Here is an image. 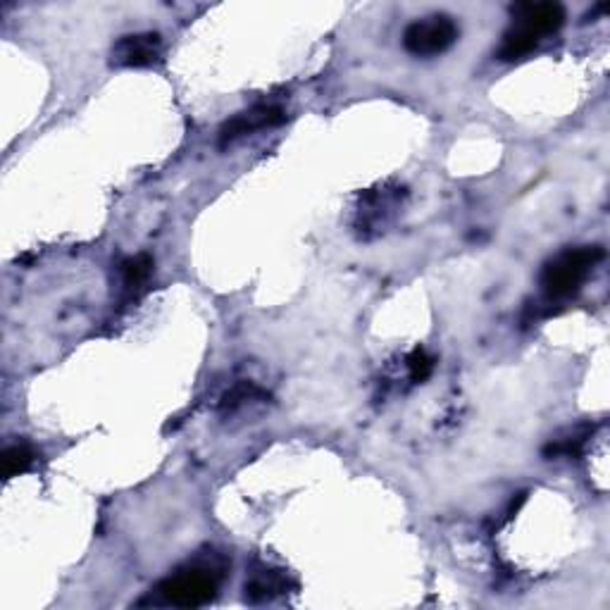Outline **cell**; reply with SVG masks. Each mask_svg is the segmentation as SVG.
Masks as SVG:
<instances>
[{
    "label": "cell",
    "instance_id": "3957f363",
    "mask_svg": "<svg viewBox=\"0 0 610 610\" xmlns=\"http://www.w3.org/2000/svg\"><path fill=\"white\" fill-rule=\"evenodd\" d=\"M217 592V580L213 572L208 570H184L179 575L165 580L158 587V594L163 596L165 603L179 606V608H194L203 606L213 599Z\"/></svg>",
    "mask_w": 610,
    "mask_h": 610
},
{
    "label": "cell",
    "instance_id": "277c9868",
    "mask_svg": "<svg viewBox=\"0 0 610 610\" xmlns=\"http://www.w3.org/2000/svg\"><path fill=\"white\" fill-rule=\"evenodd\" d=\"M513 12V27L525 32L532 39L541 41L546 34H553L565 22V10L558 3H520L510 8Z\"/></svg>",
    "mask_w": 610,
    "mask_h": 610
},
{
    "label": "cell",
    "instance_id": "7a4b0ae2",
    "mask_svg": "<svg viewBox=\"0 0 610 610\" xmlns=\"http://www.w3.org/2000/svg\"><path fill=\"white\" fill-rule=\"evenodd\" d=\"M458 39V27L453 17L448 15H430L418 20L403 32V46L408 53L418 58H432L448 51Z\"/></svg>",
    "mask_w": 610,
    "mask_h": 610
},
{
    "label": "cell",
    "instance_id": "ba28073f",
    "mask_svg": "<svg viewBox=\"0 0 610 610\" xmlns=\"http://www.w3.org/2000/svg\"><path fill=\"white\" fill-rule=\"evenodd\" d=\"M32 460H34V453L29 451V446H24V444L8 446L5 453H3V475H5V480L24 475V472L32 468Z\"/></svg>",
    "mask_w": 610,
    "mask_h": 610
},
{
    "label": "cell",
    "instance_id": "8992f818",
    "mask_svg": "<svg viewBox=\"0 0 610 610\" xmlns=\"http://www.w3.org/2000/svg\"><path fill=\"white\" fill-rule=\"evenodd\" d=\"M286 120V112L279 105H256L246 112L224 122V127L220 129V146H229L232 141L241 139V136L253 134L258 129L277 127Z\"/></svg>",
    "mask_w": 610,
    "mask_h": 610
},
{
    "label": "cell",
    "instance_id": "9c48e42d",
    "mask_svg": "<svg viewBox=\"0 0 610 610\" xmlns=\"http://www.w3.org/2000/svg\"><path fill=\"white\" fill-rule=\"evenodd\" d=\"M151 272H153V260L144 256V253L124 260V263H122L124 284L132 286V289H134V286H141L148 277H151Z\"/></svg>",
    "mask_w": 610,
    "mask_h": 610
},
{
    "label": "cell",
    "instance_id": "30bf717a",
    "mask_svg": "<svg viewBox=\"0 0 610 610\" xmlns=\"http://www.w3.org/2000/svg\"><path fill=\"white\" fill-rule=\"evenodd\" d=\"M408 370H410V379L418 384L425 382L434 370V358L425 351V348H415V351L408 356Z\"/></svg>",
    "mask_w": 610,
    "mask_h": 610
},
{
    "label": "cell",
    "instance_id": "52a82bcc",
    "mask_svg": "<svg viewBox=\"0 0 610 610\" xmlns=\"http://www.w3.org/2000/svg\"><path fill=\"white\" fill-rule=\"evenodd\" d=\"M284 587H286V582L279 572L263 570L246 584V596H251L253 601H265V599H272V596L282 594Z\"/></svg>",
    "mask_w": 610,
    "mask_h": 610
},
{
    "label": "cell",
    "instance_id": "6da1fadb",
    "mask_svg": "<svg viewBox=\"0 0 610 610\" xmlns=\"http://www.w3.org/2000/svg\"><path fill=\"white\" fill-rule=\"evenodd\" d=\"M603 258V248L599 246H582L575 251L560 253L556 260L544 267L541 286L551 298H565L575 294L580 286L592 275L596 263Z\"/></svg>",
    "mask_w": 610,
    "mask_h": 610
},
{
    "label": "cell",
    "instance_id": "5b68a950",
    "mask_svg": "<svg viewBox=\"0 0 610 610\" xmlns=\"http://www.w3.org/2000/svg\"><path fill=\"white\" fill-rule=\"evenodd\" d=\"M163 55L160 34L144 32L129 34L112 46V65L115 67H151Z\"/></svg>",
    "mask_w": 610,
    "mask_h": 610
}]
</instances>
